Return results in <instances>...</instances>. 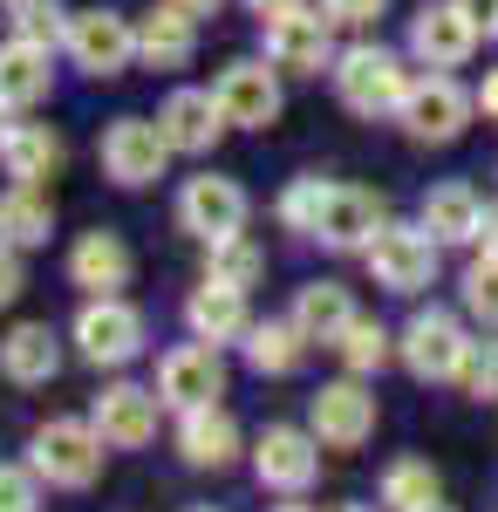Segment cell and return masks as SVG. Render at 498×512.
<instances>
[{
	"instance_id": "obj_1",
	"label": "cell",
	"mask_w": 498,
	"mask_h": 512,
	"mask_svg": "<svg viewBox=\"0 0 498 512\" xmlns=\"http://www.w3.org/2000/svg\"><path fill=\"white\" fill-rule=\"evenodd\" d=\"M28 465H35L41 485H55V492H82V485H96L103 472V437L89 417H48L28 444Z\"/></svg>"
},
{
	"instance_id": "obj_2",
	"label": "cell",
	"mask_w": 498,
	"mask_h": 512,
	"mask_svg": "<svg viewBox=\"0 0 498 512\" xmlns=\"http://www.w3.org/2000/svg\"><path fill=\"white\" fill-rule=\"evenodd\" d=\"M335 96H342L355 117H396L403 96H410V69H403V55L362 41V48L335 55Z\"/></svg>"
},
{
	"instance_id": "obj_3",
	"label": "cell",
	"mask_w": 498,
	"mask_h": 512,
	"mask_svg": "<svg viewBox=\"0 0 498 512\" xmlns=\"http://www.w3.org/2000/svg\"><path fill=\"white\" fill-rule=\"evenodd\" d=\"M396 355H403V369H410L417 383H458L464 362H471V335H464L458 315L423 308V315L396 335Z\"/></svg>"
},
{
	"instance_id": "obj_4",
	"label": "cell",
	"mask_w": 498,
	"mask_h": 512,
	"mask_svg": "<svg viewBox=\"0 0 498 512\" xmlns=\"http://www.w3.org/2000/svg\"><path fill=\"white\" fill-rule=\"evenodd\" d=\"M76 355L96 369H123L144 355V315L123 294H89V308L76 315Z\"/></svg>"
},
{
	"instance_id": "obj_5",
	"label": "cell",
	"mask_w": 498,
	"mask_h": 512,
	"mask_svg": "<svg viewBox=\"0 0 498 512\" xmlns=\"http://www.w3.org/2000/svg\"><path fill=\"white\" fill-rule=\"evenodd\" d=\"M62 48L76 55L82 76L110 82V76H123V69L137 62V28H130L123 14H110V7H76V14H69V35H62Z\"/></svg>"
},
{
	"instance_id": "obj_6",
	"label": "cell",
	"mask_w": 498,
	"mask_h": 512,
	"mask_svg": "<svg viewBox=\"0 0 498 512\" xmlns=\"http://www.w3.org/2000/svg\"><path fill=\"white\" fill-rule=\"evenodd\" d=\"M471 110H478V96L464 89L458 76H423V82H410V96H403V130L417 137V144H458L464 137V123H471Z\"/></svg>"
},
{
	"instance_id": "obj_7",
	"label": "cell",
	"mask_w": 498,
	"mask_h": 512,
	"mask_svg": "<svg viewBox=\"0 0 498 512\" xmlns=\"http://www.w3.org/2000/svg\"><path fill=\"white\" fill-rule=\"evenodd\" d=\"M369 274H376V287L383 294H423L430 280H437V239L423 233V226H396L389 219L383 233L369 239Z\"/></svg>"
},
{
	"instance_id": "obj_8",
	"label": "cell",
	"mask_w": 498,
	"mask_h": 512,
	"mask_svg": "<svg viewBox=\"0 0 498 512\" xmlns=\"http://www.w3.org/2000/svg\"><path fill=\"white\" fill-rule=\"evenodd\" d=\"M389 226L383 198L362 192V185H328L321 192V212H314V239L328 253H369V239Z\"/></svg>"
},
{
	"instance_id": "obj_9",
	"label": "cell",
	"mask_w": 498,
	"mask_h": 512,
	"mask_svg": "<svg viewBox=\"0 0 498 512\" xmlns=\"http://www.w3.org/2000/svg\"><path fill=\"white\" fill-rule=\"evenodd\" d=\"M246 212H253V198L239 192L232 178H185V192H178V226L192 239H232V233H246Z\"/></svg>"
},
{
	"instance_id": "obj_10",
	"label": "cell",
	"mask_w": 498,
	"mask_h": 512,
	"mask_svg": "<svg viewBox=\"0 0 498 512\" xmlns=\"http://www.w3.org/2000/svg\"><path fill=\"white\" fill-rule=\"evenodd\" d=\"M164 158H171V144H164V130H157L151 117H116L110 130H103V171H110L123 192L164 178Z\"/></svg>"
},
{
	"instance_id": "obj_11",
	"label": "cell",
	"mask_w": 498,
	"mask_h": 512,
	"mask_svg": "<svg viewBox=\"0 0 498 512\" xmlns=\"http://www.w3.org/2000/svg\"><path fill=\"white\" fill-rule=\"evenodd\" d=\"M307 424H314V437H321L328 451H362V444L376 437V396L362 390L355 376H348V383H328V390L307 403Z\"/></svg>"
},
{
	"instance_id": "obj_12",
	"label": "cell",
	"mask_w": 498,
	"mask_h": 512,
	"mask_svg": "<svg viewBox=\"0 0 498 512\" xmlns=\"http://www.w3.org/2000/svg\"><path fill=\"white\" fill-rule=\"evenodd\" d=\"M157 396L171 403V410H205V403H219L226 396V362L212 342H185V349H171L157 362Z\"/></svg>"
},
{
	"instance_id": "obj_13",
	"label": "cell",
	"mask_w": 498,
	"mask_h": 512,
	"mask_svg": "<svg viewBox=\"0 0 498 512\" xmlns=\"http://www.w3.org/2000/svg\"><path fill=\"white\" fill-rule=\"evenodd\" d=\"M267 62L287 76H321L335 69V41H328V14H273L267 21Z\"/></svg>"
},
{
	"instance_id": "obj_14",
	"label": "cell",
	"mask_w": 498,
	"mask_h": 512,
	"mask_svg": "<svg viewBox=\"0 0 498 512\" xmlns=\"http://www.w3.org/2000/svg\"><path fill=\"white\" fill-rule=\"evenodd\" d=\"M253 472H260V485H273V492H307L314 472H321V437L294 431V424H273V431H260V444H253Z\"/></svg>"
},
{
	"instance_id": "obj_15",
	"label": "cell",
	"mask_w": 498,
	"mask_h": 512,
	"mask_svg": "<svg viewBox=\"0 0 498 512\" xmlns=\"http://www.w3.org/2000/svg\"><path fill=\"white\" fill-rule=\"evenodd\" d=\"M471 48H478V21L464 14L458 0H437V7H423L410 21V55L423 69H464Z\"/></svg>"
},
{
	"instance_id": "obj_16",
	"label": "cell",
	"mask_w": 498,
	"mask_h": 512,
	"mask_svg": "<svg viewBox=\"0 0 498 512\" xmlns=\"http://www.w3.org/2000/svg\"><path fill=\"white\" fill-rule=\"evenodd\" d=\"M157 390H137V383H110V390L96 396V410H89V424L96 437L110 444V451H137V444H151L157 437Z\"/></svg>"
},
{
	"instance_id": "obj_17",
	"label": "cell",
	"mask_w": 498,
	"mask_h": 512,
	"mask_svg": "<svg viewBox=\"0 0 498 512\" xmlns=\"http://www.w3.org/2000/svg\"><path fill=\"white\" fill-rule=\"evenodd\" d=\"M157 130H164V144H171V151L198 158V151H212V144L226 137L232 123H226V110H219V96H212V89H171V96H164V110H157Z\"/></svg>"
},
{
	"instance_id": "obj_18",
	"label": "cell",
	"mask_w": 498,
	"mask_h": 512,
	"mask_svg": "<svg viewBox=\"0 0 498 512\" xmlns=\"http://www.w3.org/2000/svg\"><path fill=\"white\" fill-rule=\"evenodd\" d=\"M212 96H219L232 130H267L280 117V82H273L267 62H232L226 76L212 82Z\"/></svg>"
},
{
	"instance_id": "obj_19",
	"label": "cell",
	"mask_w": 498,
	"mask_h": 512,
	"mask_svg": "<svg viewBox=\"0 0 498 512\" xmlns=\"http://www.w3.org/2000/svg\"><path fill=\"white\" fill-rule=\"evenodd\" d=\"M55 369H62V342H55L48 321H21V328H7V342H0V376H7V383L41 390V383H55Z\"/></svg>"
},
{
	"instance_id": "obj_20",
	"label": "cell",
	"mask_w": 498,
	"mask_h": 512,
	"mask_svg": "<svg viewBox=\"0 0 498 512\" xmlns=\"http://www.w3.org/2000/svg\"><path fill=\"white\" fill-rule=\"evenodd\" d=\"M417 226L437 239V246H471V239L485 233V198L451 178V185H437V192L423 198V219H417Z\"/></svg>"
},
{
	"instance_id": "obj_21",
	"label": "cell",
	"mask_w": 498,
	"mask_h": 512,
	"mask_svg": "<svg viewBox=\"0 0 498 512\" xmlns=\"http://www.w3.org/2000/svg\"><path fill=\"white\" fill-rule=\"evenodd\" d=\"M48 55L55 48H41V41H0V103L7 110H35L41 96L55 89V69H48Z\"/></svg>"
},
{
	"instance_id": "obj_22",
	"label": "cell",
	"mask_w": 498,
	"mask_h": 512,
	"mask_svg": "<svg viewBox=\"0 0 498 512\" xmlns=\"http://www.w3.org/2000/svg\"><path fill=\"white\" fill-rule=\"evenodd\" d=\"M178 451H185V465H198V472H226L232 458H239V424H232L219 403L185 410V424H178Z\"/></svg>"
},
{
	"instance_id": "obj_23",
	"label": "cell",
	"mask_w": 498,
	"mask_h": 512,
	"mask_svg": "<svg viewBox=\"0 0 498 512\" xmlns=\"http://www.w3.org/2000/svg\"><path fill=\"white\" fill-rule=\"evenodd\" d=\"M192 48H198V21L185 14V7H171V0L137 21V55H144L151 69H185Z\"/></svg>"
},
{
	"instance_id": "obj_24",
	"label": "cell",
	"mask_w": 498,
	"mask_h": 512,
	"mask_svg": "<svg viewBox=\"0 0 498 512\" xmlns=\"http://www.w3.org/2000/svg\"><path fill=\"white\" fill-rule=\"evenodd\" d=\"M185 321H192L198 342H239L253 321H246V287H226V280H205L192 301H185Z\"/></svg>"
},
{
	"instance_id": "obj_25",
	"label": "cell",
	"mask_w": 498,
	"mask_h": 512,
	"mask_svg": "<svg viewBox=\"0 0 498 512\" xmlns=\"http://www.w3.org/2000/svg\"><path fill=\"white\" fill-rule=\"evenodd\" d=\"M69 280L89 287V294H116V287H130V246L116 233H82L76 253H69Z\"/></svg>"
},
{
	"instance_id": "obj_26",
	"label": "cell",
	"mask_w": 498,
	"mask_h": 512,
	"mask_svg": "<svg viewBox=\"0 0 498 512\" xmlns=\"http://www.w3.org/2000/svg\"><path fill=\"white\" fill-rule=\"evenodd\" d=\"M55 233V205L41 185H7L0 192V246H14V253H28V246H48Z\"/></svg>"
},
{
	"instance_id": "obj_27",
	"label": "cell",
	"mask_w": 498,
	"mask_h": 512,
	"mask_svg": "<svg viewBox=\"0 0 498 512\" xmlns=\"http://www.w3.org/2000/svg\"><path fill=\"white\" fill-rule=\"evenodd\" d=\"M0 164H7L14 185H41V178L62 171V137H55L48 123H14L7 144H0Z\"/></svg>"
},
{
	"instance_id": "obj_28",
	"label": "cell",
	"mask_w": 498,
	"mask_h": 512,
	"mask_svg": "<svg viewBox=\"0 0 498 512\" xmlns=\"http://www.w3.org/2000/svg\"><path fill=\"white\" fill-rule=\"evenodd\" d=\"M355 321V301H348V287H335V280H314V287H301L294 294V328H301L307 342H342V328Z\"/></svg>"
},
{
	"instance_id": "obj_29",
	"label": "cell",
	"mask_w": 498,
	"mask_h": 512,
	"mask_svg": "<svg viewBox=\"0 0 498 512\" xmlns=\"http://www.w3.org/2000/svg\"><path fill=\"white\" fill-rule=\"evenodd\" d=\"M307 355V335L294 321H260V328H246V362L260 369V376H294Z\"/></svg>"
},
{
	"instance_id": "obj_30",
	"label": "cell",
	"mask_w": 498,
	"mask_h": 512,
	"mask_svg": "<svg viewBox=\"0 0 498 512\" xmlns=\"http://www.w3.org/2000/svg\"><path fill=\"white\" fill-rule=\"evenodd\" d=\"M444 499V478L430 472L423 458H396L383 472V506L389 512H423V506H437Z\"/></svg>"
},
{
	"instance_id": "obj_31",
	"label": "cell",
	"mask_w": 498,
	"mask_h": 512,
	"mask_svg": "<svg viewBox=\"0 0 498 512\" xmlns=\"http://www.w3.org/2000/svg\"><path fill=\"white\" fill-rule=\"evenodd\" d=\"M335 355L348 362V376H376V369H383L389 355H396V335H389L383 321H362V315H355V321L342 328Z\"/></svg>"
},
{
	"instance_id": "obj_32",
	"label": "cell",
	"mask_w": 498,
	"mask_h": 512,
	"mask_svg": "<svg viewBox=\"0 0 498 512\" xmlns=\"http://www.w3.org/2000/svg\"><path fill=\"white\" fill-rule=\"evenodd\" d=\"M260 274H267V253H260V246H253L246 233L212 239V267H205V280H226V287H253Z\"/></svg>"
},
{
	"instance_id": "obj_33",
	"label": "cell",
	"mask_w": 498,
	"mask_h": 512,
	"mask_svg": "<svg viewBox=\"0 0 498 512\" xmlns=\"http://www.w3.org/2000/svg\"><path fill=\"white\" fill-rule=\"evenodd\" d=\"M7 21H14V35H21V41H41V48H55V41L69 35L62 0H7Z\"/></svg>"
},
{
	"instance_id": "obj_34",
	"label": "cell",
	"mask_w": 498,
	"mask_h": 512,
	"mask_svg": "<svg viewBox=\"0 0 498 512\" xmlns=\"http://www.w3.org/2000/svg\"><path fill=\"white\" fill-rule=\"evenodd\" d=\"M464 308L485 321V328H498V253L492 246H485V260L464 267Z\"/></svg>"
},
{
	"instance_id": "obj_35",
	"label": "cell",
	"mask_w": 498,
	"mask_h": 512,
	"mask_svg": "<svg viewBox=\"0 0 498 512\" xmlns=\"http://www.w3.org/2000/svg\"><path fill=\"white\" fill-rule=\"evenodd\" d=\"M321 192H328L321 178H294V185L280 192V226H287V233H314V212H321Z\"/></svg>"
},
{
	"instance_id": "obj_36",
	"label": "cell",
	"mask_w": 498,
	"mask_h": 512,
	"mask_svg": "<svg viewBox=\"0 0 498 512\" xmlns=\"http://www.w3.org/2000/svg\"><path fill=\"white\" fill-rule=\"evenodd\" d=\"M458 383L478 396V403H498V342H471V362H464Z\"/></svg>"
},
{
	"instance_id": "obj_37",
	"label": "cell",
	"mask_w": 498,
	"mask_h": 512,
	"mask_svg": "<svg viewBox=\"0 0 498 512\" xmlns=\"http://www.w3.org/2000/svg\"><path fill=\"white\" fill-rule=\"evenodd\" d=\"M35 499H41L35 465H0V512H35Z\"/></svg>"
},
{
	"instance_id": "obj_38",
	"label": "cell",
	"mask_w": 498,
	"mask_h": 512,
	"mask_svg": "<svg viewBox=\"0 0 498 512\" xmlns=\"http://www.w3.org/2000/svg\"><path fill=\"white\" fill-rule=\"evenodd\" d=\"M21 287H28L21 253H14V246H0V308H14V301H21Z\"/></svg>"
},
{
	"instance_id": "obj_39",
	"label": "cell",
	"mask_w": 498,
	"mask_h": 512,
	"mask_svg": "<svg viewBox=\"0 0 498 512\" xmlns=\"http://www.w3.org/2000/svg\"><path fill=\"white\" fill-rule=\"evenodd\" d=\"M328 7V21H342V28H362V21H376L389 0H321Z\"/></svg>"
},
{
	"instance_id": "obj_40",
	"label": "cell",
	"mask_w": 498,
	"mask_h": 512,
	"mask_svg": "<svg viewBox=\"0 0 498 512\" xmlns=\"http://www.w3.org/2000/svg\"><path fill=\"white\" fill-rule=\"evenodd\" d=\"M458 7L478 21V35H498V0H458Z\"/></svg>"
},
{
	"instance_id": "obj_41",
	"label": "cell",
	"mask_w": 498,
	"mask_h": 512,
	"mask_svg": "<svg viewBox=\"0 0 498 512\" xmlns=\"http://www.w3.org/2000/svg\"><path fill=\"white\" fill-rule=\"evenodd\" d=\"M478 110H485V117L498 123V69H492V76H485V82H478Z\"/></svg>"
},
{
	"instance_id": "obj_42",
	"label": "cell",
	"mask_w": 498,
	"mask_h": 512,
	"mask_svg": "<svg viewBox=\"0 0 498 512\" xmlns=\"http://www.w3.org/2000/svg\"><path fill=\"white\" fill-rule=\"evenodd\" d=\"M246 7H253V14H260V21H273V14H294V7H301V0H246Z\"/></svg>"
},
{
	"instance_id": "obj_43",
	"label": "cell",
	"mask_w": 498,
	"mask_h": 512,
	"mask_svg": "<svg viewBox=\"0 0 498 512\" xmlns=\"http://www.w3.org/2000/svg\"><path fill=\"white\" fill-rule=\"evenodd\" d=\"M171 7H185V14H192V21H198V14H219L226 0H171Z\"/></svg>"
},
{
	"instance_id": "obj_44",
	"label": "cell",
	"mask_w": 498,
	"mask_h": 512,
	"mask_svg": "<svg viewBox=\"0 0 498 512\" xmlns=\"http://www.w3.org/2000/svg\"><path fill=\"white\" fill-rule=\"evenodd\" d=\"M478 239H485V246L498 253V205H485V233H478Z\"/></svg>"
},
{
	"instance_id": "obj_45",
	"label": "cell",
	"mask_w": 498,
	"mask_h": 512,
	"mask_svg": "<svg viewBox=\"0 0 498 512\" xmlns=\"http://www.w3.org/2000/svg\"><path fill=\"white\" fill-rule=\"evenodd\" d=\"M7 130H14V117H7V103H0V144H7Z\"/></svg>"
},
{
	"instance_id": "obj_46",
	"label": "cell",
	"mask_w": 498,
	"mask_h": 512,
	"mask_svg": "<svg viewBox=\"0 0 498 512\" xmlns=\"http://www.w3.org/2000/svg\"><path fill=\"white\" fill-rule=\"evenodd\" d=\"M335 512H376V506H335Z\"/></svg>"
},
{
	"instance_id": "obj_47",
	"label": "cell",
	"mask_w": 498,
	"mask_h": 512,
	"mask_svg": "<svg viewBox=\"0 0 498 512\" xmlns=\"http://www.w3.org/2000/svg\"><path fill=\"white\" fill-rule=\"evenodd\" d=\"M423 512H451V506H444V499H437V506H423Z\"/></svg>"
},
{
	"instance_id": "obj_48",
	"label": "cell",
	"mask_w": 498,
	"mask_h": 512,
	"mask_svg": "<svg viewBox=\"0 0 498 512\" xmlns=\"http://www.w3.org/2000/svg\"><path fill=\"white\" fill-rule=\"evenodd\" d=\"M280 512H314V506H280Z\"/></svg>"
},
{
	"instance_id": "obj_49",
	"label": "cell",
	"mask_w": 498,
	"mask_h": 512,
	"mask_svg": "<svg viewBox=\"0 0 498 512\" xmlns=\"http://www.w3.org/2000/svg\"><path fill=\"white\" fill-rule=\"evenodd\" d=\"M192 512H212V506H192Z\"/></svg>"
}]
</instances>
